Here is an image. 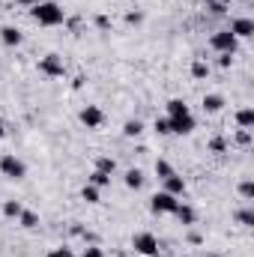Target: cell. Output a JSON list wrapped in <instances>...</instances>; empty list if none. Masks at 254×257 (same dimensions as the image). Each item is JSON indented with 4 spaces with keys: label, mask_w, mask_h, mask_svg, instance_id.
Masks as SVG:
<instances>
[{
    "label": "cell",
    "mask_w": 254,
    "mask_h": 257,
    "mask_svg": "<svg viewBox=\"0 0 254 257\" xmlns=\"http://www.w3.org/2000/svg\"><path fill=\"white\" fill-rule=\"evenodd\" d=\"M141 21H144V15H141V12H129V15H126V24H141Z\"/></svg>",
    "instance_id": "34"
},
{
    "label": "cell",
    "mask_w": 254,
    "mask_h": 257,
    "mask_svg": "<svg viewBox=\"0 0 254 257\" xmlns=\"http://www.w3.org/2000/svg\"><path fill=\"white\" fill-rule=\"evenodd\" d=\"M174 174H177V171H174L171 162H165V159L156 162V177H159V180H168V177H174Z\"/></svg>",
    "instance_id": "19"
},
{
    "label": "cell",
    "mask_w": 254,
    "mask_h": 257,
    "mask_svg": "<svg viewBox=\"0 0 254 257\" xmlns=\"http://www.w3.org/2000/svg\"><path fill=\"white\" fill-rule=\"evenodd\" d=\"M218 66H221V69L233 66V54H221V57H218Z\"/></svg>",
    "instance_id": "35"
},
{
    "label": "cell",
    "mask_w": 254,
    "mask_h": 257,
    "mask_svg": "<svg viewBox=\"0 0 254 257\" xmlns=\"http://www.w3.org/2000/svg\"><path fill=\"white\" fill-rule=\"evenodd\" d=\"M48 257H75V254H72V248H63V245H60V248H51Z\"/></svg>",
    "instance_id": "32"
},
{
    "label": "cell",
    "mask_w": 254,
    "mask_h": 257,
    "mask_svg": "<svg viewBox=\"0 0 254 257\" xmlns=\"http://www.w3.org/2000/svg\"><path fill=\"white\" fill-rule=\"evenodd\" d=\"M0 42H3L6 48H18V45L24 42V33H21L18 27H12V24H3V27H0Z\"/></svg>",
    "instance_id": "10"
},
{
    "label": "cell",
    "mask_w": 254,
    "mask_h": 257,
    "mask_svg": "<svg viewBox=\"0 0 254 257\" xmlns=\"http://www.w3.org/2000/svg\"><path fill=\"white\" fill-rule=\"evenodd\" d=\"M93 171H102V174H108V177H111V174L117 171V162H114L111 156H99V159H96V168H93Z\"/></svg>",
    "instance_id": "17"
},
{
    "label": "cell",
    "mask_w": 254,
    "mask_h": 257,
    "mask_svg": "<svg viewBox=\"0 0 254 257\" xmlns=\"http://www.w3.org/2000/svg\"><path fill=\"white\" fill-rule=\"evenodd\" d=\"M0 174H3L6 180H12V183H21V180L27 177V165H24L18 156L3 153V156H0Z\"/></svg>",
    "instance_id": "2"
},
{
    "label": "cell",
    "mask_w": 254,
    "mask_h": 257,
    "mask_svg": "<svg viewBox=\"0 0 254 257\" xmlns=\"http://www.w3.org/2000/svg\"><path fill=\"white\" fill-rule=\"evenodd\" d=\"M221 108H224V96L221 93H206L203 96V111L206 114H218Z\"/></svg>",
    "instance_id": "13"
},
{
    "label": "cell",
    "mask_w": 254,
    "mask_h": 257,
    "mask_svg": "<svg viewBox=\"0 0 254 257\" xmlns=\"http://www.w3.org/2000/svg\"><path fill=\"white\" fill-rule=\"evenodd\" d=\"M236 144H239V147H248V144H251V128H239V132H236Z\"/></svg>",
    "instance_id": "29"
},
{
    "label": "cell",
    "mask_w": 254,
    "mask_h": 257,
    "mask_svg": "<svg viewBox=\"0 0 254 257\" xmlns=\"http://www.w3.org/2000/svg\"><path fill=\"white\" fill-rule=\"evenodd\" d=\"M141 132H144V123H141V120H126V123H123V135H126V138H138Z\"/></svg>",
    "instance_id": "22"
},
{
    "label": "cell",
    "mask_w": 254,
    "mask_h": 257,
    "mask_svg": "<svg viewBox=\"0 0 254 257\" xmlns=\"http://www.w3.org/2000/svg\"><path fill=\"white\" fill-rule=\"evenodd\" d=\"M189 242H191V245H200L203 239H200V233H189Z\"/></svg>",
    "instance_id": "37"
},
{
    "label": "cell",
    "mask_w": 254,
    "mask_h": 257,
    "mask_svg": "<svg viewBox=\"0 0 254 257\" xmlns=\"http://www.w3.org/2000/svg\"><path fill=\"white\" fill-rule=\"evenodd\" d=\"M78 120H81V126H84V128L96 132V128L105 126V111H102L99 105H84V108H81V114H78Z\"/></svg>",
    "instance_id": "6"
},
{
    "label": "cell",
    "mask_w": 254,
    "mask_h": 257,
    "mask_svg": "<svg viewBox=\"0 0 254 257\" xmlns=\"http://www.w3.org/2000/svg\"><path fill=\"white\" fill-rule=\"evenodd\" d=\"M39 72L45 75V78H63L66 75V63L60 54H45L42 60H39Z\"/></svg>",
    "instance_id": "7"
},
{
    "label": "cell",
    "mask_w": 254,
    "mask_h": 257,
    "mask_svg": "<svg viewBox=\"0 0 254 257\" xmlns=\"http://www.w3.org/2000/svg\"><path fill=\"white\" fill-rule=\"evenodd\" d=\"M209 153H218V156L227 153V138H212L209 141Z\"/></svg>",
    "instance_id": "27"
},
{
    "label": "cell",
    "mask_w": 254,
    "mask_h": 257,
    "mask_svg": "<svg viewBox=\"0 0 254 257\" xmlns=\"http://www.w3.org/2000/svg\"><path fill=\"white\" fill-rule=\"evenodd\" d=\"M99 192H102V189H96V186H90V183H87V186L81 189V197H84L87 203H99Z\"/></svg>",
    "instance_id": "25"
},
{
    "label": "cell",
    "mask_w": 254,
    "mask_h": 257,
    "mask_svg": "<svg viewBox=\"0 0 254 257\" xmlns=\"http://www.w3.org/2000/svg\"><path fill=\"white\" fill-rule=\"evenodd\" d=\"M81 257H108V254H105V251H102L99 245H87V248H84V254H81Z\"/></svg>",
    "instance_id": "31"
},
{
    "label": "cell",
    "mask_w": 254,
    "mask_h": 257,
    "mask_svg": "<svg viewBox=\"0 0 254 257\" xmlns=\"http://www.w3.org/2000/svg\"><path fill=\"white\" fill-rule=\"evenodd\" d=\"M239 197H242V200H254V183L251 180H242V183H239Z\"/></svg>",
    "instance_id": "26"
},
{
    "label": "cell",
    "mask_w": 254,
    "mask_h": 257,
    "mask_svg": "<svg viewBox=\"0 0 254 257\" xmlns=\"http://www.w3.org/2000/svg\"><path fill=\"white\" fill-rule=\"evenodd\" d=\"M30 18H33L39 27H60V24H66L63 6L54 3V0H39V3L30 9Z\"/></svg>",
    "instance_id": "1"
},
{
    "label": "cell",
    "mask_w": 254,
    "mask_h": 257,
    "mask_svg": "<svg viewBox=\"0 0 254 257\" xmlns=\"http://www.w3.org/2000/svg\"><path fill=\"white\" fill-rule=\"evenodd\" d=\"M6 135V123H3V117H0V138Z\"/></svg>",
    "instance_id": "38"
},
{
    "label": "cell",
    "mask_w": 254,
    "mask_h": 257,
    "mask_svg": "<svg viewBox=\"0 0 254 257\" xmlns=\"http://www.w3.org/2000/svg\"><path fill=\"white\" fill-rule=\"evenodd\" d=\"M123 183H126V189H132V192H141V189H144V183H147V177H144V171H141V168H132V171H126Z\"/></svg>",
    "instance_id": "11"
},
{
    "label": "cell",
    "mask_w": 254,
    "mask_h": 257,
    "mask_svg": "<svg viewBox=\"0 0 254 257\" xmlns=\"http://www.w3.org/2000/svg\"><path fill=\"white\" fill-rule=\"evenodd\" d=\"M87 183H90V186H96V189H105V186H111V177H108V174H102V171H93V174L87 177Z\"/></svg>",
    "instance_id": "20"
},
{
    "label": "cell",
    "mask_w": 254,
    "mask_h": 257,
    "mask_svg": "<svg viewBox=\"0 0 254 257\" xmlns=\"http://www.w3.org/2000/svg\"><path fill=\"white\" fill-rule=\"evenodd\" d=\"M206 75H209V66L203 63V60H194V63H191V78H194V81H203Z\"/></svg>",
    "instance_id": "23"
},
{
    "label": "cell",
    "mask_w": 254,
    "mask_h": 257,
    "mask_svg": "<svg viewBox=\"0 0 254 257\" xmlns=\"http://www.w3.org/2000/svg\"><path fill=\"white\" fill-rule=\"evenodd\" d=\"M177 206H180V197H174V194H168V192H156L153 197H150L153 215H174Z\"/></svg>",
    "instance_id": "5"
},
{
    "label": "cell",
    "mask_w": 254,
    "mask_h": 257,
    "mask_svg": "<svg viewBox=\"0 0 254 257\" xmlns=\"http://www.w3.org/2000/svg\"><path fill=\"white\" fill-rule=\"evenodd\" d=\"M209 45H212V51H218V54H236L239 39L224 27V30H215V33L209 36Z\"/></svg>",
    "instance_id": "4"
},
{
    "label": "cell",
    "mask_w": 254,
    "mask_h": 257,
    "mask_svg": "<svg viewBox=\"0 0 254 257\" xmlns=\"http://www.w3.org/2000/svg\"><path fill=\"white\" fill-rule=\"evenodd\" d=\"M174 215H177V221H180V224H186V227L197 221V212H194V206H189V203H180V206L174 209Z\"/></svg>",
    "instance_id": "14"
},
{
    "label": "cell",
    "mask_w": 254,
    "mask_h": 257,
    "mask_svg": "<svg viewBox=\"0 0 254 257\" xmlns=\"http://www.w3.org/2000/svg\"><path fill=\"white\" fill-rule=\"evenodd\" d=\"M206 9H209V15H224L227 12V6L221 0H206Z\"/></svg>",
    "instance_id": "28"
},
{
    "label": "cell",
    "mask_w": 254,
    "mask_h": 257,
    "mask_svg": "<svg viewBox=\"0 0 254 257\" xmlns=\"http://www.w3.org/2000/svg\"><path fill=\"white\" fill-rule=\"evenodd\" d=\"M15 221H18V224H21V227H27V230H33V227H36V224H39V215H36V212H33V209H21V215H18V218H15Z\"/></svg>",
    "instance_id": "16"
},
{
    "label": "cell",
    "mask_w": 254,
    "mask_h": 257,
    "mask_svg": "<svg viewBox=\"0 0 254 257\" xmlns=\"http://www.w3.org/2000/svg\"><path fill=\"white\" fill-rule=\"evenodd\" d=\"M132 248L144 257H159V248H162V245H159V236H156V233L141 230V233L132 236Z\"/></svg>",
    "instance_id": "3"
},
{
    "label": "cell",
    "mask_w": 254,
    "mask_h": 257,
    "mask_svg": "<svg viewBox=\"0 0 254 257\" xmlns=\"http://www.w3.org/2000/svg\"><path fill=\"white\" fill-rule=\"evenodd\" d=\"M156 132H159V135H171V123H168V117H159V120H156Z\"/></svg>",
    "instance_id": "30"
},
{
    "label": "cell",
    "mask_w": 254,
    "mask_h": 257,
    "mask_svg": "<svg viewBox=\"0 0 254 257\" xmlns=\"http://www.w3.org/2000/svg\"><path fill=\"white\" fill-rule=\"evenodd\" d=\"M227 30H230L236 39H251V36H254V21H251V18H233Z\"/></svg>",
    "instance_id": "9"
},
{
    "label": "cell",
    "mask_w": 254,
    "mask_h": 257,
    "mask_svg": "<svg viewBox=\"0 0 254 257\" xmlns=\"http://www.w3.org/2000/svg\"><path fill=\"white\" fill-rule=\"evenodd\" d=\"M21 209H24V206H21L18 200H6V203H3V215H6V218H18Z\"/></svg>",
    "instance_id": "24"
},
{
    "label": "cell",
    "mask_w": 254,
    "mask_h": 257,
    "mask_svg": "<svg viewBox=\"0 0 254 257\" xmlns=\"http://www.w3.org/2000/svg\"><path fill=\"white\" fill-rule=\"evenodd\" d=\"M233 218H236V224L251 227V224H254V209H236V212H233Z\"/></svg>",
    "instance_id": "21"
},
{
    "label": "cell",
    "mask_w": 254,
    "mask_h": 257,
    "mask_svg": "<svg viewBox=\"0 0 254 257\" xmlns=\"http://www.w3.org/2000/svg\"><path fill=\"white\" fill-rule=\"evenodd\" d=\"M236 126L254 128V108H239V111H236Z\"/></svg>",
    "instance_id": "15"
},
{
    "label": "cell",
    "mask_w": 254,
    "mask_h": 257,
    "mask_svg": "<svg viewBox=\"0 0 254 257\" xmlns=\"http://www.w3.org/2000/svg\"><path fill=\"white\" fill-rule=\"evenodd\" d=\"M168 123H171V135H191V132L197 128V120H194V114L168 117Z\"/></svg>",
    "instance_id": "8"
},
{
    "label": "cell",
    "mask_w": 254,
    "mask_h": 257,
    "mask_svg": "<svg viewBox=\"0 0 254 257\" xmlns=\"http://www.w3.org/2000/svg\"><path fill=\"white\" fill-rule=\"evenodd\" d=\"M15 3H18V6H24V9H33L39 0H15Z\"/></svg>",
    "instance_id": "36"
},
{
    "label": "cell",
    "mask_w": 254,
    "mask_h": 257,
    "mask_svg": "<svg viewBox=\"0 0 254 257\" xmlns=\"http://www.w3.org/2000/svg\"><path fill=\"white\" fill-rule=\"evenodd\" d=\"M96 27L99 30H111V18L108 15H96Z\"/></svg>",
    "instance_id": "33"
},
{
    "label": "cell",
    "mask_w": 254,
    "mask_h": 257,
    "mask_svg": "<svg viewBox=\"0 0 254 257\" xmlns=\"http://www.w3.org/2000/svg\"><path fill=\"white\" fill-rule=\"evenodd\" d=\"M162 183H165L162 192L174 194V197H183V194H186V180H183L180 174H174V177H168V180H162Z\"/></svg>",
    "instance_id": "12"
},
{
    "label": "cell",
    "mask_w": 254,
    "mask_h": 257,
    "mask_svg": "<svg viewBox=\"0 0 254 257\" xmlns=\"http://www.w3.org/2000/svg\"><path fill=\"white\" fill-rule=\"evenodd\" d=\"M183 114H191L189 105H186L183 99H171V102H168V117H183Z\"/></svg>",
    "instance_id": "18"
}]
</instances>
